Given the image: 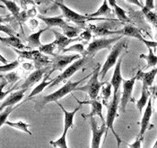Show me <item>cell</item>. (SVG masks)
Returning a JSON list of instances; mask_svg holds the SVG:
<instances>
[{"label": "cell", "mask_w": 157, "mask_h": 148, "mask_svg": "<svg viewBox=\"0 0 157 148\" xmlns=\"http://www.w3.org/2000/svg\"><path fill=\"white\" fill-rule=\"evenodd\" d=\"M0 7H1V8H4V7H5V6H2V5H0Z\"/></svg>", "instance_id": "f907efd6"}, {"label": "cell", "mask_w": 157, "mask_h": 148, "mask_svg": "<svg viewBox=\"0 0 157 148\" xmlns=\"http://www.w3.org/2000/svg\"><path fill=\"white\" fill-rule=\"evenodd\" d=\"M156 67L153 68L151 71L147 72H140L139 73H137V80H140L143 82V88H151L153 86V83L155 81V76H156Z\"/></svg>", "instance_id": "d6986e66"}, {"label": "cell", "mask_w": 157, "mask_h": 148, "mask_svg": "<svg viewBox=\"0 0 157 148\" xmlns=\"http://www.w3.org/2000/svg\"><path fill=\"white\" fill-rule=\"evenodd\" d=\"M81 58L80 54H73V55H56L54 59L52 60L51 69L48 71L47 75L50 76V74L53 73L56 71H63L67 66L71 64L74 61Z\"/></svg>", "instance_id": "9c48e42d"}, {"label": "cell", "mask_w": 157, "mask_h": 148, "mask_svg": "<svg viewBox=\"0 0 157 148\" xmlns=\"http://www.w3.org/2000/svg\"><path fill=\"white\" fill-rule=\"evenodd\" d=\"M21 104H22V103H19V104H18L17 106H15V107H14V106L7 107V108H6L4 110L0 112V128L5 125L6 121L7 118H8V117L10 116V114H11L14 109H16Z\"/></svg>", "instance_id": "83f0119b"}, {"label": "cell", "mask_w": 157, "mask_h": 148, "mask_svg": "<svg viewBox=\"0 0 157 148\" xmlns=\"http://www.w3.org/2000/svg\"><path fill=\"white\" fill-rule=\"evenodd\" d=\"M19 63H20V62L18 60H16L14 62H9V63L1 65L0 66V72H11V71L16 69L19 66Z\"/></svg>", "instance_id": "e575fe53"}, {"label": "cell", "mask_w": 157, "mask_h": 148, "mask_svg": "<svg viewBox=\"0 0 157 148\" xmlns=\"http://www.w3.org/2000/svg\"><path fill=\"white\" fill-rule=\"evenodd\" d=\"M142 11H143L144 14H145L146 20H147L150 24H152L154 26H156V24H157L156 14L153 12V10H148V9L145 8V7H144V6H143V7H142Z\"/></svg>", "instance_id": "d6a6232c"}, {"label": "cell", "mask_w": 157, "mask_h": 148, "mask_svg": "<svg viewBox=\"0 0 157 148\" xmlns=\"http://www.w3.org/2000/svg\"><path fill=\"white\" fill-rule=\"evenodd\" d=\"M151 97V91H150V88H142V92H141V97L140 99L137 100L136 102V109H138L139 113L142 114L143 110L145 109V107L147 104V101L149 98Z\"/></svg>", "instance_id": "d4e9b609"}, {"label": "cell", "mask_w": 157, "mask_h": 148, "mask_svg": "<svg viewBox=\"0 0 157 148\" xmlns=\"http://www.w3.org/2000/svg\"><path fill=\"white\" fill-rule=\"evenodd\" d=\"M123 60V56H121V58L118 59V62L114 66V72L111 77V80H110V85L113 88V94H116L120 91L121 85L123 78L121 75V63Z\"/></svg>", "instance_id": "9a60e30c"}, {"label": "cell", "mask_w": 157, "mask_h": 148, "mask_svg": "<svg viewBox=\"0 0 157 148\" xmlns=\"http://www.w3.org/2000/svg\"><path fill=\"white\" fill-rule=\"evenodd\" d=\"M88 59H89V57H87V56H83V57H81V58H79V59H77V60H75V61L74 62H72L71 64H69L68 67H67L66 70H64V71L61 72V74H59V76H57L55 79H52V82H51V84L48 86V88H53L54 86L59 84L62 81H65V80H69L74 74L76 72H78L79 70H81V69L85 66V64L88 62V61H89Z\"/></svg>", "instance_id": "52a82bcc"}, {"label": "cell", "mask_w": 157, "mask_h": 148, "mask_svg": "<svg viewBox=\"0 0 157 148\" xmlns=\"http://www.w3.org/2000/svg\"><path fill=\"white\" fill-rule=\"evenodd\" d=\"M67 51H73L77 52V54H84L85 52V45L82 43H75L74 45H71L67 48H65L61 52H67Z\"/></svg>", "instance_id": "836d02e7"}, {"label": "cell", "mask_w": 157, "mask_h": 148, "mask_svg": "<svg viewBox=\"0 0 157 148\" xmlns=\"http://www.w3.org/2000/svg\"><path fill=\"white\" fill-rule=\"evenodd\" d=\"M112 9L110 8L109 6L107 0H103L102 5L99 7V9H97L96 12L92 13L90 14H86L89 18H95V17H99V16H106V15H109L111 14Z\"/></svg>", "instance_id": "603a6c76"}, {"label": "cell", "mask_w": 157, "mask_h": 148, "mask_svg": "<svg viewBox=\"0 0 157 148\" xmlns=\"http://www.w3.org/2000/svg\"><path fill=\"white\" fill-rule=\"evenodd\" d=\"M49 145H51L53 147L55 148H69L67 146V133H62L61 136L54 141H50Z\"/></svg>", "instance_id": "4dcf8cb0"}, {"label": "cell", "mask_w": 157, "mask_h": 148, "mask_svg": "<svg viewBox=\"0 0 157 148\" xmlns=\"http://www.w3.org/2000/svg\"><path fill=\"white\" fill-rule=\"evenodd\" d=\"M56 5L61 9L62 14H63L62 16L66 17L67 20L71 21V22L76 24V25H83L88 20L95 19V18H89L87 15H84V14L75 12L74 10L70 9L68 6H67L65 4H56Z\"/></svg>", "instance_id": "8fae6325"}, {"label": "cell", "mask_w": 157, "mask_h": 148, "mask_svg": "<svg viewBox=\"0 0 157 148\" xmlns=\"http://www.w3.org/2000/svg\"><path fill=\"white\" fill-rule=\"evenodd\" d=\"M144 7L148 10H153L155 8V0H145Z\"/></svg>", "instance_id": "b9f144b4"}, {"label": "cell", "mask_w": 157, "mask_h": 148, "mask_svg": "<svg viewBox=\"0 0 157 148\" xmlns=\"http://www.w3.org/2000/svg\"><path fill=\"white\" fill-rule=\"evenodd\" d=\"M52 32L55 35V40H54V42H55V43L57 45V49L59 51V52L62 51L65 48H67V46L69 45L73 42L81 40L79 38V36L76 37V38H68V37H67L66 35H64L63 34L59 33L55 29H52Z\"/></svg>", "instance_id": "ac0fdd59"}, {"label": "cell", "mask_w": 157, "mask_h": 148, "mask_svg": "<svg viewBox=\"0 0 157 148\" xmlns=\"http://www.w3.org/2000/svg\"><path fill=\"white\" fill-rule=\"evenodd\" d=\"M0 62L1 63H3V64H6V63H8V62H7V60L0 53Z\"/></svg>", "instance_id": "f6af8a7d"}, {"label": "cell", "mask_w": 157, "mask_h": 148, "mask_svg": "<svg viewBox=\"0 0 157 148\" xmlns=\"http://www.w3.org/2000/svg\"><path fill=\"white\" fill-rule=\"evenodd\" d=\"M143 138L144 137H141V136H138L136 137V139L135 140V142H133L132 144H128V143H125L128 148H141V146H142V142H143Z\"/></svg>", "instance_id": "74e56055"}, {"label": "cell", "mask_w": 157, "mask_h": 148, "mask_svg": "<svg viewBox=\"0 0 157 148\" xmlns=\"http://www.w3.org/2000/svg\"><path fill=\"white\" fill-rule=\"evenodd\" d=\"M153 148H157V142H156V141L155 142V145H154V146H153Z\"/></svg>", "instance_id": "c3c4849f"}, {"label": "cell", "mask_w": 157, "mask_h": 148, "mask_svg": "<svg viewBox=\"0 0 157 148\" xmlns=\"http://www.w3.org/2000/svg\"><path fill=\"white\" fill-rule=\"evenodd\" d=\"M76 101L78 103H80V105H83V104H90L91 105V112L90 114H87L85 115L83 114V117L85 118H91V117H94L95 116H98L102 123H105V118L103 117V115H102V104L101 103L100 100L98 99H94V100H85V101H80L79 99H76Z\"/></svg>", "instance_id": "4fadbf2b"}, {"label": "cell", "mask_w": 157, "mask_h": 148, "mask_svg": "<svg viewBox=\"0 0 157 148\" xmlns=\"http://www.w3.org/2000/svg\"><path fill=\"white\" fill-rule=\"evenodd\" d=\"M153 116V99L150 97L148 101H147V104L145 106V109L144 114H143V117H142V119H141V123H140V133L138 136H141V137H144L145 131L147 130L149 125H150V120H151V117Z\"/></svg>", "instance_id": "5bb4252c"}, {"label": "cell", "mask_w": 157, "mask_h": 148, "mask_svg": "<svg viewBox=\"0 0 157 148\" xmlns=\"http://www.w3.org/2000/svg\"><path fill=\"white\" fill-rule=\"evenodd\" d=\"M0 32H3V33L8 35L9 36L14 35V31L13 29H11L10 27H8L7 25H0Z\"/></svg>", "instance_id": "f35d334b"}, {"label": "cell", "mask_w": 157, "mask_h": 148, "mask_svg": "<svg viewBox=\"0 0 157 148\" xmlns=\"http://www.w3.org/2000/svg\"><path fill=\"white\" fill-rule=\"evenodd\" d=\"M56 4H64V0H56Z\"/></svg>", "instance_id": "7dc6e473"}, {"label": "cell", "mask_w": 157, "mask_h": 148, "mask_svg": "<svg viewBox=\"0 0 157 148\" xmlns=\"http://www.w3.org/2000/svg\"><path fill=\"white\" fill-rule=\"evenodd\" d=\"M48 78H49V76L46 74V75L44 76L43 80H42V81H40V83L38 86L35 87V88L33 89V91L30 93L29 97L27 98V100L31 99L33 97H35V96H37L38 94H40V92H42V91L44 90V88H46L47 87H48L50 84H51L52 80H48Z\"/></svg>", "instance_id": "cb8c5ba5"}, {"label": "cell", "mask_w": 157, "mask_h": 148, "mask_svg": "<svg viewBox=\"0 0 157 148\" xmlns=\"http://www.w3.org/2000/svg\"><path fill=\"white\" fill-rule=\"evenodd\" d=\"M0 2H2L5 5V7H6L13 16H15V17L18 16L19 13H20V7L13 1L12 0H0Z\"/></svg>", "instance_id": "f1b7e54d"}, {"label": "cell", "mask_w": 157, "mask_h": 148, "mask_svg": "<svg viewBox=\"0 0 157 148\" xmlns=\"http://www.w3.org/2000/svg\"><path fill=\"white\" fill-rule=\"evenodd\" d=\"M127 2H128V3H130V4H133V5H136V6H139V7H143V5L140 3V1L139 0H126Z\"/></svg>", "instance_id": "7bdbcfd3"}, {"label": "cell", "mask_w": 157, "mask_h": 148, "mask_svg": "<svg viewBox=\"0 0 157 148\" xmlns=\"http://www.w3.org/2000/svg\"><path fill=\"white\" fill-rule=\"evenodd\" d=\"M8 83H7V81L6 80H4L3 79V81L0 83V101L2 100V99H4L8 94H10L12 91H13L14 90V88H16V86L13 87V88H10L9 90H6V91H4L3 90V88H5V87L6 86Z\"/></svg>", "instance_id": "8d00e7d4"}, {"label": "cell", "mask_w": 157, "mask_h": 148, "mask_svg": "<svg viewBox=\"0 0 157 148\" xmlns=\"http://www.w3.org/2000/svg\"><path fill=\"white\" fill-rule=\"evenodd\" d=\"M122 35H118L116 37L112 38H99V39H94L92 43H89L87 48L85 49L84 56L87 57H94L97 52L101 50L107 49L110 50L112 48L113 44L116 43L119 40L122 38Z\"/></svg>", "instance_id": "8992f818"}, {"label": "cell", "mask_w": 157, "mask_h": 148, "mask_svg": "<svg viewBox=\"0 0 157 148\" xmlns=\"http://www.w3.org/2000/svg\"><path fill=\"white\" fill-rule=\"evenodd\" d=\"M100 69L101 66L100 64H97L96 68L94 70V72H92L91 76H90V80H88V82L84 85V86L77 87L75 88V91H84L86 92L91 100L96 99L98 98L99 92L101 90V88L104 85L105 81H99V72H100Z\"/></svg>", "instance_id": "5b68a950"}, {"label": "cell", "mask_w": 157, "mask_h": 148, "mask_svg": "<svg viewBox=\"0 0 157 148\" xmlns=\"http://www.w3.org/2000/svg\"><path fill=\"white\" fill-rule=\"evenodd\" d=\"M107 2H108V4H109V6H110V8H111V9H112V8L117 5L116 0H107Z\"/></svg>", "instance_id": "ee69618b"}, {"label": "cell", "mask_w": 157, "mask_h": 148, "mask_svg": "<svg viewBox=\"0 0 157 148\" xmlns=\"http://www.w3.org/2000/svg\"><path fill=\"white\" fill-rule=\"evenodd\" d=\"M140 58H144L147 62V66L146 68H155L157 64V57L155 54V52L153 51L152 48L148 47V54L147 55H140Z\"/></svg>", "instance_id": "4316f807"}, {"label": "cell", "mask_w": 157, "mask_h": 148, "mask_svg": "<svg viewBox=\"0 0 157 148\" xmlns=\"http://www.w3.org/2000/svg\"><path fill=\"white\" fill-rule=\"evenodd\" d=\"M91 130H92V140H91V148H100L102 136H106V126L105 123H102L101 126H98L94 117L90 118Z\"/></svg>", "instance_id": "30bf717a"}, {"label": "cell", "mask_w": 157, "mask_h": 148, "mask_svg": "<svg viewBox=\"0 0 157 148\" xmlns=\"http://www.w3.org/2000/svg\"><path fill=\"white\" fill-rule=\"evenodd\" d=\"M48 29V27H45V28H42L39 31H37L35 33L32 34L31 35L27 37V43H28V46L30 48H33V49H38L39 47H40L42 45L41 42H40V36L41 35L47 31Z\"/></svg>", "instance_id": "44dd1931"}, {"label": "cell", "mask_w": 157, "mask_h": 148, "mask_svg": "<svg viewBox=\"0 0 157 148\" xmlns=\"http://www.w3.org/2000/svg\"><path fill=\"white\" fill-rule=\"evenodd\" d=\"M91 37H92V31L90 29L85 30V31L79 34V38L80 39H84L85 41H89L91 39Z\"/></svg>", "instance_id": "ab89813d"}, {"label": "cell", "mask_w": 157, "mask_h": 148, "mask_svg": "<svg viewBox=\"0 0 157 148\" xmlns=\"http://www.w3.org/2000/svg\"><path fill=\"white\" fill-rule=\"evenodd\" d=\"M90 75H87L86 77L81 79L80 80H76V81H72V80H67V83H65L60 88H59L58 90L54 91L51 94H48L46 96H43L41 99H40L35 105V109L36 111H40L42 109V108L50 102H59V100L62 98H64L65 96H67L69 93H72L73 91H75V88L79 86L83 81H85V80H87L88 78H90Z\"/></svg>", "instance_id": "6da1fadb"}, {"label": "cell", "mask_w": 157, "mask_h": 148, "mask_svg": "<svg viewBox=\"0 0 157 148\" xmlns=\"http://www.w3.org/2000/svg\"><path fill=\"white\" fill-rule=\"evenodd\" d=\"M126 43H127L126 39H123V37H122L121 40H119L116 43L113 44V46L110 49V52L108 55L106 61H105V62L103 63V65L100 69L99 76H101V80L104 79V77L106 76L107 72H109L112 67H114L115 64L117 63L118 59H119V56L121 55L122 51L126 48Z\"/></svg>", "instance_id": "277c9868"}, {"label": "cell", "mask_w": 157, "mask_h": 148, "mask_svg": "<svg viewBox=\"0 0 157 148\" xmlns=\"http://www.w3.org/2000/svg\"><path fill=\"white\" fill-rule=\"evenodd\" d=\"M137 80V75L134 76L133 78L129 79V80H122V84H123V89L122 92L121 93V99H120V110L122 112H125V109L127 108V105L128 104L129 101L132 100V92H133L134 86L136 83V80Z\"/></svg>", "instance_id": "ba28073f"}, {"label": "cell", "mask_w": 157, "mask_h": 148, "mask_svg": "<svg viewBox=\"0 0 157 148\" xmlns=\"http://www.w3.org/2000/svg\"><path fill=\"white\" fill-rule=\"evenodd\" d=\"M7 20H8L7 17H5V16H3V15H0V25H2L3 23L6 22Z\"/></svg>", "instance_id": "bcb514c9"}, {"label": "cell", "mask_w": 157, "mask_h": 148, "mask_svg": "<svg viewBox=\"0 0 157 148\" xmlns=\"http://www.w3.org/2000/svg\"><path fill=\"white\" fill-rule=\"evenodd\" d=\"M26 91H27V89H19L17 91H14V92L12 91L10 94H8V97L5 99L0 105V112L4 110L7 107L14 106V105L18 104L22 99H24V94Z\"/></svg>", "instance_id": "2e32d148"}, {"label": "cell", "mask_w": 157, "mask_h": 148, "mask_svg": "<svg viewBox=\"0 0 157 148\" xmlns=\"http://www.w3.org/2000/svg\"><path fill=\"white\" fill-rule=\"evenodd\" d=\"M38 17L40 19H41L48 28H50V27L61 28L64 33L63 35L68 38H75V37L79 36L80 29L68 25L63 19V16H51L50 17V16H43L41 14H39Z\"/></svg>", "instance_id": "3957f363"}, {"label": "cell", "mask_w": 157, "mask_h": 148, "mask_svg": "<svg viewBox=\"0 0 157 148\" xmlns=\"http://www.w3.org/2000/svg\"><path fill=\"white\" fill-rule=\"evenodd\" d=\"M113 10H114V13H115L117 18H118L120 21L123 22V23H129V22H130V19H129L128 16L127 15L126 11H125L123 8H121V6H119L118 5H116V6L113 7Z\"/></svg>", "instance_id": "1f68e13d"}, {"label": "cell", "mask_w": 157, "mask_h": 148, "mask_svg": "<svg viewBox=\"0 0 157 148\" xmlns=\"http://www.w3.org/2000/svg\"><path fill=\"white\" fill-rule=\"evenodd\" d=\"M0 79H4V75L0 74Z\"/></svg>", "instance_id": "681fc988"}, {"label": "cell", "mask_w": 157, "mask_h": 148, "mask_svg": "<svg viewBox=\"0 0 157 148\" xmlns=\"http://www.w3.org/2000/svg\"><path fill=\"white\" fill-rule=\"evenodd\" d=\"M142 43H144L145 45H146V47L148 48H156L157 46V43L155 41H147V40H145V39H144L143 41H142Z\"/></svg>", "instance_id": "60d3db41"}, {"label": "cell", "mask_w": 157, "mask_h": 148, "mask_svg": "<svg viewBox=\"0 0 157 148\" xmlns=\"http://www.w3.org/2000/svg\"><path fill=\"white\" fill-rule=\"evenodd\" d=\"M117 35H120L122 36H127V37H133L136 38L139 41H143L144 40V37L142 35L140 30L136 27H135L132 25H126L122 30H119V31H116Z\"/></svg>", "instance_id": "ffe728a7"}, {"label": "cell", "mask_w": 157, "mask_h": 148, "mask_svg": "<svg viewBox=\"0 0 157 148\" xmlns=\"http://www.w3.org/2000/svg\"><path fill=\"white\" fill-rule=\"evenodd\" d=\"M0 43L7 45V46H11L13 49L17 50H24V46L22 43V42L20 41L19 38H17L14 35L9 37H1L0 36Z\"/></svg>", "instance_id": "7402d4cb"}, {"label": "cell", "mask_w": 157, "mask_h": 148, "mask_svg": "<svg viewBox=\"0 0 157 148\" xmlns=\"http://www.w3.org/2000/svg\"><path fill=\"white\" fill-rule=\"evenodd\" d=\"M55 49H57V45H56V43H55L54 41L52 43H47V44H42L40 47L38 48V50L41 53H43V54H49V55H52L54 57L57 55L56 53H54Z\"/></svg>", "instance_id": "f546056e"}, {"label": "cell", "mask_w": 157, "mask_h": 148, "mask_svg": "<svg viewBox=\"0 0 157 148\" xmlns=\"http://www.w3.org/2000/svg\"><path fill=\"white\" fill-rule=\"evenodd\" d=\"M49 71V67H44L41 69H37L36 71H34L33 72L30 74L27 79L24 80V82L18 88L20 89H27L30 88L31 87H33L34 84H36L37 82L40 81L42 80V78L45 76V74H47Z\"/></svg>", "instance_id": "7c38bea8"}, {"label": "cell", "mask_w": 157, "mask_h": 148, "mask_svg": "<svg viewBox=\"0 0 157 148\" xmlns=\"http://www.w3.org/2000/svg\"><path fill=\"white\" fill-rule=\"evenodd\" d=\"M105 88H101V97H102V99H103V101L105 102V103H107V101H108V99L110 97V95H111V88H112V87L110 85V83H108V82H105Z\"/></svg>", "instance_id": "d590c367"}, {"label": "cell", "mask_w": 157, "mask_h": 148, "mask_svg": "<svg viewBox=\"0 0 157 148\" xmlns=\"http://www.w3.org/2000/svg\"><path fill=\"white\" fill-rule=\"evenodd\" d=\"M120 99H121V91H119L116 94H113V98L111 102L109 103V105H107V117L105 119V126H106V136H107V132L110 130L111 133L113 134V136H115L116 141H117V146L118 148H121V144L123 142V140H121L120 136L117 134V132H115L114 129V121L116 117L118 116V109H119V105H120ZM105 136V138H106Z\"/></svg>", "instance_id": "7a4b0ae2"}, {"label": "cell", "mask_w": 157, "mask_h": 148, "mask_svg": "<svg viewBox=\"0 0 157 148\" xmlns=\"http://www.w3.org/2000/svg\"><path fill=\"white\" fill-rule=\"evenodd\" d=\"M57 104L60 108L63 114H64V130H63V132L67 134L68 130L71 129L72 127H74V118H75V116L77 113V111L82 108V105L78 106L76 109H75L73 111H67L66 110V109L61 105L59 102H57Z\"/></svg>", "instance_id": "e0dca14e"}, {"label": "cell", "mask_w": 157, "mask_h": 148, "mask_svg": "<svg viewBox=\"0 0 157 148\" xmlns=\"http://www.w3.org/2000/svg\"><path fill=\"white\" fill-rule=\"evenodd\" d=\"M5 125H9L14 129H17V130H20V131H23L24 133L32 136V132L29 131L28 127L30 126V125L28 123H25V122H23V121H17V122H12V121H9V120H6Z\"/></svg>", "instance_id": "484cf974"}]
</instances>
